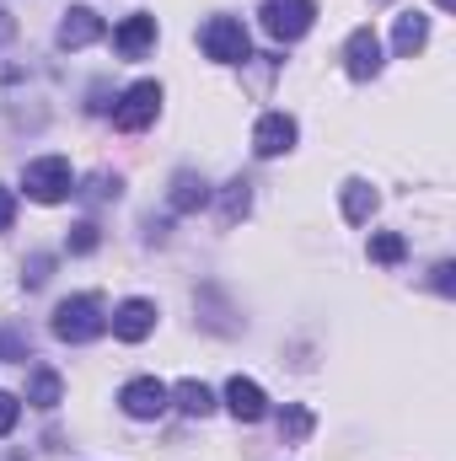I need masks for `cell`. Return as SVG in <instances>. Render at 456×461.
Segmentation results:
<instances>
[{"label": "cell", "mask_w": 456, "mask_h": 461, "mask_svg": "<svg viewBox=\"0 0 456 461\" xmlns=\"http://www.w3.org/2000/svg\"><path fill=\"white\" fill-rule=\"evenodd\" d=\"M103 333H108V312H103L97 295H70V301H59V312H54V339H59V344H92V339H103Z\"/></svg>", "instance_id": "cell-1"}, {"label": "cell", "mask_w": 456, "mask_h": 461, "mask_svg": "<svg viewBox=\"0 0 456 461\" xmlns=\"http://www.w3.org/2000/svg\"><path fill=\"white\" fill-rule=\"evenodd\" d=\"M312 22H317V0H263V32L279 43L306 38Z\"/></svg>", "instance_id": "cell-2"}, {"label": "cell", "mask_w": 456, "mask_h": 461, "mask_svg": "<svg viewBox=\"0 0 456 461\" xmlns=\"http://www.w3.org/2000/svg\"><path fill=\"white\" fill-rule=\"evenodd\" d=\"M199 43H205V54H210L215 65H242V59H252L247 27H242L236 16H210L205 32H199Z\"/></svg>", "instance_id": "cell-3"}, {"label": "cell", "mask_w": 456, "mask_h": 461, "mask_svg": "<svg viewBox=\"0 0 456 461\" xmlns=\"http://www.w3.org/2000/svg\"><path fill=\"white\" fill-rule=\"evenodd\" d=\"M70 161L65 156H43V161H27V172H22V188H27V199H38V204H59L65 194H70Z\"/></svg>", "instance_id": "cell-4"}, {"label": "cell", "mask_w": 456, "mask_h": 461, "mask_svg": "<svg viewBox=\"0 0 456 461\" xmlns=\"http://www.w3.org/2000/svg\"><path fill=\"white\" fill-rule=\"evenodd\" d=\"M156 108H161V86H156V81H134V86L123 92V103L114 108V123L123 134H140L145 123H156Z\"/></svg>", "instance_id": "cell-5"}, {"label": "cell", "mask_w": 456, "mask_h": 461, "mask_svg": "<svg viewBox=\"0 0 456 461\" xmlns=\"http://www.w3.org/2000/svg\"><path fill=\"white\" fill-rule=\"evenodd\" d=\"M167 402H172V392H167L156 375H140V381H129V386L118 392V408H123L129 419H161Z\"/></svg>", "instance_id": "cell-6"}, {"label": "cell", "mask_w": 456, "mask_h": 461, "mask_svg": "<svg viewBox=\"0 0 456 461\" xmlns=\"http://www.w3.org/2000/svg\"><path fill=\"white\" fill-rule=\"evenodd\" d=\"M343 70H349L354 81H370V76L381 70V38H376L370 27H354V32H349V43H343Z\"/></svg>", "instance_id": "cell-7"}, {"label": "cell", "mask_w": 456, "mask_h": 461, "mask_svg": "<svg viewBox=\"0 0 456 461\" xmlns=\"http://www.w3.org/2000/svg\"><path fill=\"white\" fill-rule=\"evenodd\" d=\"M290 145H296V118L290 113H263L258 118V129H252V150H258L263 161L285 156Z\"/></svg>", "instance_id": "cell-8"}, {"label": "cell", "mask_w": 456, "mask_h": 461, "mask_svg": "<svg viewBox=\"0 0 456 461\" xmlns=\"http://www.w3.org/2000/svg\"><path fill=\"white\" fill-rule=\"evenodd\" d=\"M150 43H156V16H150V11H134V16H123V22H118L114 49L123 54V59H140Z\"/></svg>", "instance_id": "cell-9"}, {"label": "cell", "mask_w": 456, "mask_h": 461, "mask_svg": "<svg viewBox=\"0 0 456 461\" xmlns=\"http://www.w3.org/2000/svg\"><path fill=\"white\" fill-rule=\"evenodd\" d=\"M226 408L242 419V424H258V419L269 413V397H263V386H258V381L231 375V381H226Z\"/></svg>", "instance_id": "cell-10"}, {"label": "cell", "mask_w": 456, "mask_h": 461, "mask_svg": "<svg viewBox=\"0 0 456 461\" xmlns=\"http://www.w3.org/2000/svg\"><path fill=\"white\" fill-rule=\"evenodd\" d=\"M97 38H103V16L92 5H70L65 22H59V49H87Z\"/></svg>", "instance_id": "cell-11"}, {"label": "cell", "mask_w": 456, "mask_h": 461, "mask_svg": "<svg viewBox=\"0 0 456 461\" xmlns=\"http://www.w3.org/2000/svg\"><path fill=\"white\" fill-rule=\"evenodd\" d=\"M150 328H156V306L150 301H123L114 312V333L123 344H140V339H150Z\"/></svg>", "instance_id": "cell-12"}, {"label": "cell", "mask_w": 456, "mask_h": 461, "mask_svg": "<svg viewBox=\"0 0 456 461\" xmlns=\"http://www.w3.org/2000/svg\"><path fill=\"white\" fill-rule=\"evenodd\" d=\"M167 199H172V210H178V215H194V210H205V204H210V183H205L199 172H178Z\"/></svg>", "instance_id": "cell-13"}, {"label": "cell", "mask_w": 456, "mask_h": 461, "mask_svg": "<svg viewBox=\"0 0 456 461\" xmlns=\"http://www.w3.org/2000/svg\"><path fill=\"white\" fill-rule=\"evenodd\" d=\"M392 43H397V54H419V49L430 43V16L403 11V16H397V27H392Z\"/></svg>", "instance_id": "cell-14"}, {"label": "cell", "mask_w": 456, "mask_h": 461, "mask_svg": "<svg viewBox=\"0 0 456 461\" xmlns=\"http://www.w3.org/2000/svg\"><path fill=\"white\" fill-rule=\"evenodd\" d=\"M343 215H349V226H365L370 215H376V188L370 183H343Z\"/></svg>", "instance_id": "cell-15"}, {"label": "cell", "mask_w": 456, "mask_h": 461, "mask_svg": "<svg viewBox=\"0 0 456 461\" xmlns=\"http://www.w3.org/2000/svg\"><path fill=\"white\" fill-rule=\"evenodd\" d=\"M172 397H178V408H183L188 419H205V413L215 408V392H210L205 381H178V386H172Z\"/></svg>", "instance_id": "cell-16"}, {"label": "cell", "mask_w": 456, "mask_h": 461, "mask_svg": "<svg viewBox=\"0 0 456 461\" xmlns=\"http://www.w3.org/2000/svg\"><path fill=\"white\" fill-rule=\"evenodd\" d=\"M59 397H65V381H59L54 370H32V381H27V402H32V408H59Z\"/></svg>", "instance_id": "cell-17"}, {"label": "cell", "mask_w": 456, "mask_h": 461, "mask_svg": "<svg viewBox=\"0 0 456 461\" xmlns=\"http://www.w3.org/2000/svg\"><path fill=\"white\" fill-rule=\"evenodd\" d=\"M279 435H285V446H301V440L312 435V408H301V402H290V408L279 413Z\"/></svg>", "instance_id": "cell-18"}, {"label": "cell", "mask_w": 456, "mask_h": 461, "mask_svg": "<svg viewBox=\"0 0 456 461\" xmlns=\"http://www.w3.org/2000/svg\"><path fill=\"white\" fill-rule=\"evenodd\" d=\"M403 252H408V241H403L397 230H381V236H370V258H376V263H403Z\"/></svg>", "instance_id": "cell-19"}, {"label": "cell", "mask_w": 456, "mask_h": 461, "mask_svg": "<svg viewBox=\"0 0 456 461\" xmlns=\"http://www.w3.org/2000/svg\"><path fill=\"white\" fill-rule=\"evenodd\" d=\"M247 204H252L247 183H242V177H236V183H226V194H221V215H226V226H231V221H242V215H247Z\"/></svg>", "instance_id": "cell-20"}, {"label": "cell", "mask_w": 456, "mask_h": 461, "mask_svg": "<svg viewBox=\"0 0 456 461\" xmlns=\"http://www.w3.org/2000/svg\"><path fill=\"white\" fill-rule=\"evenodd\" d=\"M65 247H70V252H92V247H97V226H92V221H76L70 236H65Z\"/></svg>", "instance_id": "cell-21"}, {"label": "cell", "mask_w": 456, "mask_h": 461, "mask_svg": "<svg viewBox=\"0 0 456 461\" xmlns=\"http://www.w3.org/2000/svg\"><path fill=\"white\" fill-rule=\"evenodd\" d=\"M16 419H22V402H16L11 392H0V435H11V429H16Z\"/></svg>", "instance_id": "cell-22"}, {"label": "cell", "mask_w": 456, "mask_h": 461, "mask_svg": "<svg viewBox=\"0 0 456 461\" xmlns=\"http://www.w3.org/2000/svg\"><path fill=\"white\" fill-rule=\"evenodd\" d=\"M11 221H16V194L0 188V230H11Z\"/></svg>", "instance_id": "cell-23"}, {"label": "cell", "mask_w": 456, "mask_h": 461, "mask_svg": "<svg viewBox=\"0 0 456 461\" xmlns=\"http://www.w3.org/2000/svg\"><path fill=\"white\" fill-rule=\"evenodd\" d=\"M0 359H27V344L11 339V333H0Z\"/></svg>", "instance_id": "cell-24"}, {"label": "cell", "mask_w": 456, "mask_h": 461, "mask_svg": "<svg viewBox=\"0 0 456 461\" xmlns=\"http://www.w3.org/2000/svg\"><path fill=\"white\" fill-rule=\"evenodd\" d=\"M451 263H441V268H435V290H441V295H451Z\"/></svg>", "instance_id": "cell-25"}, {"label": "cell", "mask_w": 456, "mask_h": 461, "mask_svg": "<svg viewBox=\"0 0 456 461\" xmlns=\"http://www.w3.org/2000/svg\"><path fill=\"white\" fill-rule=\"evenodd\" d=\"M435 5H441V11H451V0H435Z\"/></svg>", "instance_id": "cell-26"}]
</instances>
